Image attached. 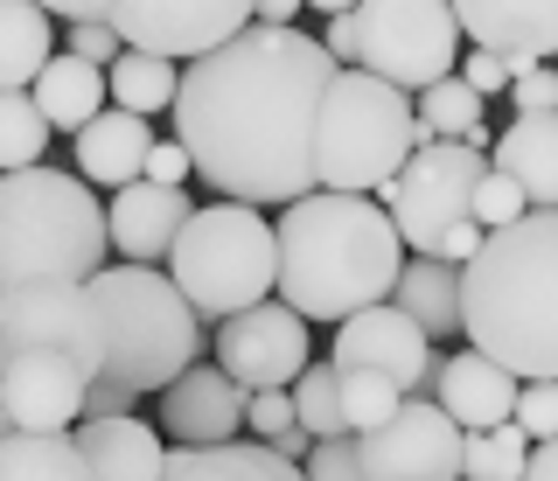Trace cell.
I'll use <instances>...</instances> for the list:
<instances>
[{
	"mask_svg": "<svg viewBox=\"0 0 558 481\" xmlns=\"http://www.w3.org/2000/svg\"><path fill=\"white\" fill-rule=\"evenodd\" d=\"M342 77V57L322 36L252 22L209 57H189L174 98V140L196 153L209 196L287 210L322 188L314 133Z\"/></svg>",
	"mask_w": 558,
	"mask_h": 481,
	"instance_id": "6da1fadb",
	"label": "cell"
},
{
	"mask_svg": "<svg viewBox=\"0 0 558 481\" xmlns=\"http://www.w3.org/2000/svg\"><path fill=\"white\" fill-rule=\"evenodd\" d=\"M412 245L377 196L314 188L279 210V300L307 321H349L398 294Z\"/></svg>",
	"mask_w": 558,
	"mask_h": 481,
	"instance_id": "7a4b0ae2",
	"label": "cell"
},
{
	"mask_svg": "<svg viewBox=\"0 0 558 481\" xmlns=\"http://www.w3.org/2000/svg\"><path fill=\"white\" fill-rule=\"evenodd\" d=\"M461 321L468 342L523 384L558 377V210H531L482 237L461 266Z\"/></svg>",
	"mask_w": 558,
	"mask_h": 481,
	"instance_id": "3957f363",
	"label": "cell"
},
{
	"mask_svg": "<svg viewBox=\"0 0 558 481\" xmlns=\"http://www.w3.org/2000/svg\"><path fill=\"white\" fill-rule=\"evenodd\" d=\"M98 314H105V370L92 384V411L84 419H119L140 398H161L182 370L203 363L209 321L196 300L154 266H105L92 280Z\"/></svg>",
	"mask_w": 558,
	"mask_h": 481,
	"instance_id": "277c9868",
	"label": "cell"
},
{
	"mask_svg": "<svg viewBox=\"0 0 558 481\" xmlns=\"http://www.w3.org/2000/svg\"><path fill=\"white\" fill-rule=\"evenodd\" d=\"M112 266V210L98 182L63 168L0 175V286L22 280H98Z\"/></svg>",
	"mask_w": 558,
	"mask_h": 481,
	"instance_id": "5b68a950",
	"label": "cell"
},
{
	"mask_svg": "<svg viewBox=\"0 0 558 481\" xmlns=\"http://www.w3.org/2000/svg\"><path fill=\"white\" fill-rule=\"evenodd\" d=\"M426 147L418 126V98L398 91L391 77L342 63L336 91L322 106V133H314V168L322 188H349V196H384L398 182V168Z\"/></svg>",
	"mask_w": 558,
	"mask_h": 481,
	"instance_id": "8992f818",
	"label": "cell"
},
{
	"mask_svg": "<svg viewBox=\"0 0 558 481\" xmlns=\"http://www.w3.org/2000/svg\"><path fill=\"white\" fill-rule=\"evenodd\" d=\"M168 280L217 329V321L279 294V223L258 202H231V196L203 202L168 251Z\"/></svg>",
	"mask_w": 558,
	"mask_h": 481,
	"instance_id": "52a82bcc",
	"label": "cell"
},
{
	"mask_svg": "<svg viewBox=\"0 0 558 481\" xmlns=\"http://www.w3.org/2000/svg\"><path fill=\"white\" fill-rule=\"evenodd\" d=\"M488 175V153L468 140H426L398 168V182L384 188V210L398 217L405 245L418 259H453L468 266L482 251V223H475V188Z\"/></svg>",
	"mask_w": 558,
	"mask_h": 481,
	"instance_id": "ba28073f",
	"label": "cell"
},
{
	"mask_svg": "<svg viewBox=\"0 0 558 481\" xmlns=\"http://www.w3.org/2000/svg\"><path fill=\"white\" fill-rule=\"evenodd\" d=\"M356 28H363V49L356 63L377 77H391L398 91H426L461 71L468 57V28H461V8L453 0H363L356 8Z\"/></svg>",
	"mask_w": 558,
	"mask_h": 481,
	"instance_id": "9c48e42d",
	"label": "cell"
},
{
	"mask_svg": "<svg viewBox=\"0 0 558 481\" xmlns=\"http://www.w3.org/2000/svg\"><path fill=\"white\" fill-rule=\"evenodd\" d=\"M98 363L57 342H14L0 349V425L14 433H77L92 411Z\"/></svg>",
	"mask_w": 558,
	"mask_h": 481,
	"instance_id": "30bf717a",
	"label": "cell"
},
{
	"mask_svg": "<svg viewBox=\"0 0 558 481\" xmlns=\"http://www.w3.org/2000/svg\"><path fill=\"white\" fill-rule=\"evenodd\" d=\"M371 481H461L468 468V425H453V411L426 391H412L377 433H356Z\"/></svg>",
	"mask_w": 558,
	"mask_h": 481,
	"instance_id": "8fae6325",
	"label": "cell"
},
{
	"mask_svg": "<svg viewBox=\"0 0 558 481\" xmlns=\"http://www.w3.org/2000/svg\"><path fill=\"white\" fill-rule=\"evenodd\" d=\"M314 321L301 314V307H287V300H258V307H244V314L231 321H217V363L238 377L244 391H287L293 377H301L314 363Z\"/></svg>",
	"mask_w": 558,
	"mask_h": 481,
	"instance_id": "7c38bea8",
	"label": "cell"
},
{
	"mask_svg": "<svg viewBox=\"0 0 558 481\" xmlns=\"http://www.w3.org/2000/svg\"><path fill=\"white\" fill-rule=\"evenodd\" d=\"M14 342H57V349H77L105 370V314L92 280H22L0 286V349Z\"/></svg>",
	"mask_w": 558,
	"mask_h": 481,
	"instance_id": "4fadbf2b",
	"label": "cell"
},
{
	"mask_svg": "<svg viewBox=\"0 0 558 481\" xmlns=\"http://www.w3.org/2000/svg\"><path fill=\"white\" fill-rule=\"evenodd\" d=\"M252 22L258 0H119L112 8L126 49H154V57H209Z\"/></svg>",
	"mask_w": 558,
	"mask_h": 481,
	"instance_id": "5bb4252c",
	"label": "cell"
},
{
	"mask_svg": "<svg viewBox=\"0 0 558 481\" xmlns=\"http://www.w3.org/2000/svg\"><path fill=\"white\" fill-rule=\"evenodd\" d=\"M328 356H336L342 370H391L405 391H426V398H433V384H440L433 335L418 329L398 300H377V307H363V314L336 321V349Z\"/></svg>",
	"mask_w": 558,
	"mask_h": 481,
	"instance_id": "9a60e30c",
	"label": "cell"
},
{
	"mask_svg": "<svg viewBox=\"0 0 558 481\" xmlns=\"http://www.w3.org/2000/svg\"><path fill=\"white\" fill-rule=\"evenodd\" d=\"M161 433L174 446H223L252 433V391L223 363H196L161 391Z\"/></svg>",
	"mask_w": 558,
	"mask_h": 481,
	"instance_id": "2e32d148",
	"label": "cell"
},
{
	"mask_svg": "<svg viewBox=\"0 0 558 481\" xmlns=\"http://www.w3.org/2000/svg\"><path fill=\"white\" fill-rule=\"evenodd\" d=\"M453 8H461L468 42L502 49L517 77L558 57V0H453Z\"/></svg>",
	"mask_w": 558,
	"mask_h": 481,
	"instance_id": "e0dca14e",
	"label": "cell"
},
{
	"mask_svg": "<svg viewBox=\"0 0 558 481\" xmlns=\"http://www.w3.org/2000/svg\"><path fill=\"white\" fill-rule=\"evenodd\" d=\"M189 217H196V202H189V188H174V182L140 175L126 188H112V245H119V259H133V266L168 259Z\"/></svg>",
	"mask_w": 558,
	"mask_h": 481,
	"instance_id": "ac0fdd59",
	"label": "cell"
},
{
	"mask_svg": "<svg viewBox=\"0 0 558 481\" xmlns=\"http://www.w3.org/2000/svg\"><path fill=\"white\" fill-rule=\"evenodd\" d=\"M433 398L453 411V425H468V433H488V425H510V419H517L523 377L502 370L496 356H482L475 342H468V349L440 356V384H433Z\"/></svg>",
	"mask_w": 558,
	"mask_h": 481,
	"instance_id": "d6986e66",
	"label": "cell"
},
{
	"mask_svg": "<svg viewBox=\"0 0 558 481\" xmlns=\"http://www.w3.org/2000/svg\"><path fill=\"white\" fill-rule=\"evenodd\" d=\"M154 147H161V140H154V119L112 106V112H98L92 126L77 133V175L98 182V188H126V182L147 175Z\"/></svg>",
	"mask_w": 558,
	"mask_h": 481,
	"instance_id": "ffe728a7",
	"label": "cell"
},
{
	"mask_svg": "<svg viewBox=\"0 0 558 481\" xmlns=\"http://www.w3.org/2000/svg\"><path fill=\"white\" fill-rule=\"evenodd\" d=\"M77 446H84V460H92L98 481H168V446L147 419H133V411H119V419H84Z\"/></svg>",
	"mask_w": 558,
	"mask_h": 481,
	"instance_id": "44dd1931",
	"label": "cell"
},
{
	"mask_svg": "<svg viewBox=\"0 0 558 481\" xmlns=\"http://www.w3.org/2000/svg\"><path fill=\"white\" fill-rule=\"evenodd\" d=\"M496 168H510L531 196V210H558V112H517L496 133Z\"/></svg>",
	"mask_w": 558,
	"mask_h": 481,
	"instance_id": "7402d4cb",
	"label": "cell"
},
{
	"mask_svg": "<svg viewBox=\"0 0 558 481\" xmlns=\"http://www.w3.org/2000/svg\"><path fill=\"white\" fill-rule=\"evenodd\" d=\"M168 481H307V468L287 460L272 440H223V446H174Z\"/></svg>",
	"mask_w": 558,
	"mask_h": 481,
	"instance_id": "603a6c76",
	"label": "cell"
},
{
	"mask_svg": "<svg viewBox=\"0 0 558 481\" xmlns=\"http://www.w3.org/2000/svg\"><path fill=\"white\" fill-rule=\"evenodd\" d=\"M28 91H35V106L49 112V126H57V133H84V126L105 112V98H112V71H105V63H84V57H70V49H63V57L28 84Z\"/></svg>",
	"mask_w": 558,
	"mask_h": 481,
	"instance_id": "cb8c5ba5",
	"label": "cell"
},
{
	"mask_svg": "<svg viewBox=\"0 0 558 481\" xmlns=\"http://www.w3.org/2000/svg\"><path fill=\"white\" fill-rule=\"evenodd\" d=\"M57 63V14L43 0H0V91H28Z\"/></svg>",
	"mask_w": 558,
	"mask_h": 481,
	"instance_id": "d4e9b609",
	"label": "cell"
},
{
	"mask_svg": "<svg viewBox=\"0 0 558 481\" xmlns=\"http://www.w3.org/2000/svg\"><path fill=\"white\" fill-rule=\"evenodd\" d=\"M405 314L426 329L433 342H447V335H468V321H461V266L453 259H405V272H398V294H391Z\"/></svg>",
	"mask_w": 558,
	"mask_h": 481,
	"instance_id": "484cf974",
	"label": "cell"
},
{
	"mask_svg": "<svg viewBox=\"0 0 558 481\" xmlns=\"http://www.w3.org/2000/svg\"><path fill=\"white\" fill-rule=\"evenodd\" d=\"M0 481H98L77 433H0Z\"/></svg>",
	"mask_w": 558,
	"mask_h": 481,
	"instance_id": "4316f807",
	"label": "cell"
},
{
	"mask_svg": "<svg viewBox=\"0 0 558 481\" xmlns=\"http://www.w3.org/2000/svg\"><path fill=\"white\" fill-rule=\"evenodd\" d=\"M174 98H182V71H174V57L126 49V57L112 63V106L154 119V112H174Z\"/></svg>",
	"mask_w": 558,
	"mask_h": 481,
	"instance_id": "83f0119b",
	"label": "cell"
},
{
	"mask_svg": "<svg viewBox=\"0 0 558 481\" xmlns=\"http://www.w3.org/2000/svg\"><path fill=\"white\" fill-rule=\"evenodd\" d=\"M482 112H488V98L461 71L418 91V126H426V140H468V133L482 126Z\"/></svg>",
	"mask_w": 558,
	"mask_h": 481,
	"instance_id": "f1b7e54d",
	"label": "cell"
},
{
	"mask_svg": "<svg viewBox=\"0 0 558 481\" xmlns=\"http://www.w3.org/2000/svg\"><path fill=\"white\" fill-rule=\"evenodd\" d=\"M57 140L49 112L35 106V91H0V168H43V147Z\"/></svg>",
	"mask_w": 558,
	"mask_h": 481,
	"instance_id": "f546056e",
	"label": "cell"
},
{
	"mask_svg": "<svg viewBox=\"0 0 558 481\" xmlns=\"http://www.w3.org/2000/svg\"><path fill=\"white\" fill-rule=\"evenodd\" d=\"M537 440L523 433V425H488V433H468V468L461 481H523V468H531Z\"/></svg>",
	"mask_w": 558,
	"mask_h": 481,
	"instance_id": "4dcf8cb0",
	"label": "cell"
},
{
	"mask_svg": "<svg viewBox=\"0 0 558 481\" xmlns=\"http://www.w3.org/2000/svg\"><path fill=\"white\" fill-rule=\"evenodd\" d=\"M293 405H301V425L314 440L349 433V419H342V363L336 356H322V363H307L301 377H293Z\"/></svg>",
	"mask_w": 558,
	"mask_h": 481,
	"instance_id": "1f68e13d",
	"label": "cell"
},
{
	"mask_svg": "<svg viewBox=\"0 0 558 481\" xmlns=\"http://www.w3.org/2000/svg\"><path fill=\"white\" fill-rule=\"evenodd\" d=\"M405 398L412 391L398 384L391 370H342V419H349V433H377Z\"/></svg>",
	"mask_w": 558,
	"mask_h": 481,
	"instance_id": "d6a6232c",
	"label": "cell"
},
{
	"mask_svg": "<svg viewBox=\"0 0 558 481\" xmlns=\"http://www.w3.org/2000/svg\"><path fill=\"white\" fill-rule=\"evenodd\" d=\"M517 217H531V196H523V182L510 175V168L488 161V175L475 188V223L482 231H502V223H517Z\"/></svg>",
	"mask_w": 558,
	"mask_h": 481,
	"instance_id": "836d02e7",
	"label": "cell"
},
{
	"mask_svg": "<svg viewBox=\"0 0 558 481\" xmlns=\"http://www.w3.org/2000/svg\"><path fill=\"white\" fill-rule=\"evenodd\" d=\"M307 481H371L356 433H328V440H314V454H307Z\"/></svg>",
	"mask_w": 558,
	"mask_h": 481,
	"instance_id": "e575fe53",
	"label": "cell"
},
{
	"mask_svg": "<svg viewBox=\"0 0 558 481\" xmlns=\"http://www.w3.org/2000/svg\"><path fill=\"white\" fill-rule=\"evenodd\" d=\"M63 49H70V57H84V63H105V71H112V63L126 57V36H119L112 22H63Z\"/></svg>",
	"mask_w": 558,
	"mask_h": 481,
	"instance_id": "d590c367",
	"label": "cell"
},
{
	"mask_svg": "<svg viewBox=\"0 0 558 481\" xmlns=\"http://www.w3.org/2000/svg\"><path fill=\"white\" fill-rule=\"evenodd\" d=\"M517 425H523L531 440H558V377H537V384H523Z\"/></svg>",
	"mask_w": 558,
	"mask_h": 481,
	"instance_id": "8d00e7d4",
	"label": "cell"
},
{
	"mask_svg": "<svg viewBox=\"0 0 558 481\" xmlns=\"http://www.w3.org/2000/svg\"><path fill=\"white\" fill-rule=\"evenodd\" d=\"M301 425V405H293V384L287 391H252V440H279Z\"/></svg>",
	"mask_w": 558,
	"mask_h": 481,
	"instance_id": "74e56055",
	"label": "cell"
},
{
	"mask_svg": "<svg viewBox=\"0 0 558 481\" xmlns=\"http://www.w3.org/2000/svg\"><path fill=\"white\" fill-rule=\"evenodd\" d=\"M510 112H558V71L551 63H537V71H523L510 84Z\"/></svg>",
	"mask_w": 558,
	"mask_h": 481,
	"instance_id": "f35d334b",
	"label": "cell"
},
{
	"mask_svg": "<svg viewBox=\"0 0 558 481\" xmlns=\"http://www.w3.org/2000/svg\"><path fill=\"white\" fill-rule=\"evenodd\" d=\"M461 77L475 84L482 98H496L502 84H517V71H510V57H502V49H468V57H461Z\"/></svg>",
	"mask_w": 558,
	"mask_h": 481,
	"instance_id": "ab89813d",
	"label": "cell"
},
{
	"mask_svg": "<svg viewBox=\"0 0 558 481\" xmlns=\"http://www.w3.org/2000/svg\"><path fill=\"white\" fill-rule=\"evenodd\" d=\"M189 175H196V153H189L182 140H161V147H154V161H147V182H174V188H182Z\"/></svg>",
	"mask_w": 558,
	"mask_h": 481,
	"instance_id": "60d3db41",
	"label": "cell"
},
{
	"mask_svg": "<svg viewBox=\"0 0 558 481\" xmlns=\"http://www.w3.org/2000/svg\"><path fill=\"white\" fill-rule=\"evenodd\" d=\"M322 42L336 49L342 63H356V49H363V28H356V8L349 14H328V28H322Z\"/></svg>",
	"mask_w": 558,
	"mask_h": 481,
	"instance_id": "b9f144b4",
	"label": "cell"
},
{
	"mask_svg": "<svg viewBox=\"0 0 558 481\" xmlns=\"http://www.w3.org/2000/svg\"><path fill=\"white\" fill-rule=\"evenodd\" d=\"M57 22H112V8L119 0H43Z\"/></svg>",
	"mask_w": 558,
	"mask_h": 481,
	"instance_id": "7bdbcfd3",
	"label": "cell"
},
{
	"mask_svg": "<svg viewBox=\"0 0 558 481\" xmlns=\"http://www.w3.org/2000/svg\"><path fill=\"white\" fill-rule=\"evenodd\" d=\"M523 481H558V440H537L531 468H523Z\"/></svg>",
	"mask_w": 558,
	"mask_h": 481,
	"instance_id": "ee69618b",
	"label": "cell"
},
{
	"mask_svg": "<svg viewBox=\"0 0 558 481\" xmlns=\"http://www.w3.org/2000/svg\"><path fill=\"white\" fill-rule=\"evenodd\" d=\"M301 8H307V0H258V22H266V28H293Z\"/></svg>",
	"mask_w": 558,
	"mask_h": 481,
	"instance_id": "f6af8a7d",
	"label": "cell"
},
{
	"mask_svg": "<svg viewBox=\"0 0 558 481\" xmlns=\"http://www.w3.org/2000/svg\"><path fill=\"white\" fill-rule=\"evenodd\" d=\"M307 8H322V14H349V8H363V0H307Z\"/></svg>",
	"mask_w": 558,
	"mask_h": 481,
	"instance_id": "bcb514c9",
	"label": "cell"
}]
</instances>
